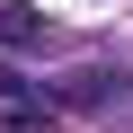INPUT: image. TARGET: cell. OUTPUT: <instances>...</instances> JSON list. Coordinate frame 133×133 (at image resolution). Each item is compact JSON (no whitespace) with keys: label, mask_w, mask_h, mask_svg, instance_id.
Wrapping results in <instances>:
<instances>
[{"label":"cell","mask_w":133,"mask_h":133,"mask_svg":"<svg viewBox=\"0 0 133 133\" xmlns=\"http://www.w3.org/2000/svg\"><path fill=\"white\" fill-rule=\"evenodd\" d=\"M107 98H115V71H62V80H44L53 115H80V107H107Z\"/></svg>","instance_id":"obj_1"},{"label":"cell","mask_w":133,"mask_h":133,"mask_svg":"<svg viewBox=\"0 0 133 133\" xmlns=\"http://www.w3.org/2000/svg\"><path fill=\"white\" fill-rule=\"evenodd\" d=\"M0 44H9V53H44V44H53L44 9H18V0H0Z\"/></svg>","instance_id":"obj_2"},{"label":"cell","mask_w":133,"mask_h":133,"mask_svg":"<svg viewBox=\"0 0 133 133\" xmlns=\"http://www.w3.org/2000/svg\"><path fill=\"white\" fill-rule=\"evenodd\" d=\"M0 98H18V71H9V62H0ZM18 107H27V98H18Z\"/></svg>","instance_id":"obj_3"}]
</instances>
